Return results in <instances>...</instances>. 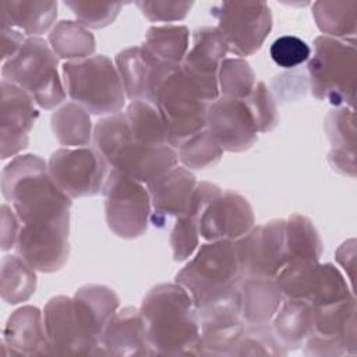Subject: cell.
Masks as SVG:
<instances>
[{
  "label": "cell",
  "instance_id": "obj_36",
  "mask_svg": "<svg viewBox=\"0 0 357 357\" xmlns=\"http://www.w3.org/2000/svg\"><path fill=\"white\" fill-rule=\"evenodd\" d=\"M350 298H354V293L342 272L333 264H319L308 303L312 307H325Z\"/></svg>",
  "mask_w": 357,
  "mask_h": 357
},
{
  "label": "cell",
  "instance_id": "obj_33",
  "mask_svg": "<svg viewBox=\"0 0 357 357\" xmlns=\"http://www.w3.org/2000/svg\"><path fill=\"white\" fill-rule=\"evenodd\" d=\"M49 45L60 59L67 61L81 60L93 56L95 38L78 21H59L49 33Z\"/></svg>",
  "mask_w": 357,
  "mask_h": 357
},
{
  "label": "cell",
  "instance_id": "obj_29",
  "mask_svg": "<svg viewBox=\"0 0 357 357\" xmlns=\"http://www.w3.org/2000/svg\"><path fill=\"white\" fill-rule=\"evenodd\" d=\"M0 10L1 24L21 31L28 38L47 32L57 18L56 1L3 0Z\"/></svg>",
  "mask_w": 357,
  "mask_h": 357
},
{
  "label": "cell",
  "instance_id": "obj_41",
  "mask_svg": "<svg viewBox=\"0 0 357 357\" xmlns=\"http://www.w3.org/2000/svg\"><path fill=\"white\" fill-rule=\"evenodd\" d=\"M78 22L86 28H105L110 25L119 15L121 3H98V1H64Z\"/></svg>",
  "mask_w": 357,
  "mask_h": 357
},
{
  "label": "cell",
  "instance_id": "obj_20",
  "mask_svg": "<svg viewBox=\"0 0 357 357\" xmlns=\"http://www.w3.org/2000/svg\"><path fill=\"white\" fill-rule=\"evenodd\" d=\"M195 185V176L184 166H176L162 177L148 183L146 188L152 205L151 223L155 227H165L167 218L181 215Z\"/></svg>",
  "mask_w": 357,
  "mask_h": 357
},
{
  "label": "cell",
  "instance_id": "obj_24",
  "mask_svg": "<svg viewBox=\"0 0 357 357\" xmlns=\"http://www.w3.org/2000/svg\"><path fill=\"white\" fill-rule=\"evenodd\" d=\"M116 68L123 82L126 98L151 102V95L165 63H158L141 46H131L117 53Z\"/></svg>",
  "mask_w": 357,
  "mask_h": 357
},
{
  "label": "cell",
  "instance_id": "obj_40",
  "mask_svg": "<svg viewBox=\"0 0 357 357\" xmlns=\"http://www.w3.org/2000/svg\"><path fill=\"white\" fill-rule=\"evenodd\" d=\"M244 100L248 109L251 110L258 132L271 131L278 126L279 113L276 100L269 88L265 85V82H257L251 93Z\"/></svg>",
  "mask_w": 357,
  "mask_h": 357
},
{
  "label": "cell",
  "instance_id": "obj_16",
  "mask_svg": "<svg viewBox=\"0 0 357 357\" xmlns=\"http://www.w3.org/2000/svg\"><path fill=\"white\" fill-rule=\"evenodd\" d=\"M206 128L223 152H243L258 139V128L244 99L219 96L209 103Z\"/></svg>",
  "mask_w": 357,
  "mask_h": 357
},
{
  "label": "cell",
  "instance_id": "obj_1",
  "mask_svg": "<svg viewBox=\"0 0 357 357\" xmlns=\"http://www.w3.org/2000/svg\"><path fill=\"white\" fill-rule=\"evenodd\" d=\"M139 312L151 356H198L199 314L181 284L174 282L152 287Z\"/></svg>",
  "mask_w": 357,
  "mask_h": 357
},
{
  "label": "cell",
  "instance_id": "obj_27",
  "mask_svg": "<svg viewBox=\"0 0 357 357\" xmlns=\"http://www.w3.org/2000/svg\"><path fill=\"white\" fill-rule=\"evenodd\" d=\"M354 109L349 106H337L329 112L325 120V131L332 144L329 152L331 166L350 177H354V148H356V126Z\"/></svg>",
  "mask_w": 357,
  "mask_h": 357
},
{
  "label": "cell",
  "instance_id": "obj_43",
  "mask_svg": "<svg viewBox=\"0 0 357 357\" xmlns=\"http://www.w3.org/2000/svg\"><path fill=\"white\" fill-rule=\"evenodd\" d=\"M137 7L152 22H173L187 17L192 7V1H137Z\"/></svg>",
  "mask_w": 357,
  "mask_h": 357
},
{
  "label": "cell",
  "instance_id": "obj_18",
  "mask_svg": "<svg viewBox=\"0 0 357 357\" xmlns=\"http://www.w3.org/2000/svg\"><path fill=\"white\" fill-rule=\"evenodd\" d=\"M254 211L241 194L226 190L211 201L199 220V237L206 241L237 240L254 227Z\"/></svg>",
  "mask_w": 357,
  "mask_h": 357
},
{
  "label": "cell",
  "instance_id": "obj_42",
  "mask_svg": "<svg viewBox=\"0 0 357 357\" xmlns=\"http://www.w3.org/2000/svg\"><path fill=\"white\" fill-rule=\"evenodd\" d=\"M269 54L276 66L283 68H294L310 59L311 49L301 38L283 35L273 40Z\"/></svg>",
  "mask_w": 357,
  "mask_h": 357
},
{
  "label": "cell",
  "instance_id": "obj_26",
  "mask_svg": "<svg viewBox=\"0 0 357 357\" xmlns=\"http://www.w3.org/2000/svg\"><path fill=\"white\" fill-rule=\"evenodd\" d=\"M73 301L82 325L99 346L105 326L119 310V296L109 286L85 284L75 291Z\"/></svg>",
  "mask_w": 357,
  "mask_h": 357
},
{
  "label": "cell",
  "instance_id": "obj_7",
  "mask_svg": "<svg viewBox=\"0 0 357 357\" xmlns=\"http://www.w3.org/2000/svg\"><path fill=\"white\" fill-rule=\"evenodd\" d=\"M59 57L40 36L26 38L17 54L3 63V79L22 88L46 110L66 99V88L57 70Z\"/></svg>",
  "mask_w": 357,
  "mask_h": 357
},
{
  "label": "cell",
  "instance_id": "obj_22",
  "mask_svg": "<svg viewBox=\"0 0 357 357\" xmlns=\"http://www.w3.org/2000/svg\"><path fill=\"white\" fill-rule=\"evenodd\" d=\"M96 356H151L139 308L116 311L103 329Z\"/></svg>",
  "mask_w": 357,
  "mask_h": 357
},
{
  "label": "cell",
  "instance_id": "obj_25",
  "mask_svg": "<svg viewBox=\"0 0 357 357\" xmlns=\"http://www.w3.org/2000/svg\"><path fill=\"white\" fill-rule=\"evenodd\" d=\"M238 294L241 317L250 325L269 324L284 298L276 279L262 276H243Z\"/></svg>",
  "mask_w": 357,
  "mask_h": 357
},
{
  "label": "cell",
  "instance_id": "obj_34",
  "mask_svg": "<svg viewBox=\"0 0 357 357\" xmlns=\"http://www.w3.org/2000/svg\"><path fill=\"white\" fill-rule=\"evenodd\" d=\"M286 262L294 259L319 261L322 240L312 222L300 213H293L284 220Z\"/></svg>",
  "mask_w": 357,
  "mask_h": 357
},
{
  "label": "cell",
  "instance_id": "obj_32",
  "mask_svg": "<svg viewBox=\"0 0 357 357\" xmlns=\"http://www.w3.org/2000/svg\"><path fill=\"white\" fill-rule=\"evenodd\" d=\"M50 126L56 139L67 148L86 146L93 138L91 114L75 102H68L53 112Z\"/></svg>",
  "mask_w": 357,
  "mask_h": 357
},
{
  "label": "cell",
  "instance_id": "obj_37",
  "mask_svg": "<svg viewBox=\"0 0 357 357\" xmlns=\"http://www.w3.org/2000/svg\"><path fill=\"white\" fill-rule=\"evenodd\" d=\"M176 151L178 160L190 170H202L211 167L216 165L223 155V149L208 128L190 137Z\"/></svg>",
  "mask_w": 357,
  "mask_h": 357
},
{
  "label": "cell",
  "instance_id": "obj_14",
  "mask_svg": "<svg viewBox=\"0 0 357 357\" xmlns=\"http://www.w3.org/2000/svg\"><path fill=\"white\" fill-rule=\"evenodd\" d=\"M226 53L227 46L219 31L215 26H202L192 33L191 47L181 63L184 75L209 103L220 95L218 73Z\"/></svg>",
  "mask_w": 357,
  "mask_h": 357
},
{
  "label": "cell",
  "instance_id": "obj_8",
  "mask_svg": "<svg viewBox=\"0 0 357 357\" xmlns=\"http://www.w3.org/2000/svg\"><path fill=\"white\" fill-rule=\"evenodd\" d=\"M151 105L159 112L167 142L174 149L206 128L209 102L184 75L181 66L174 67L160 79L153 91Z\"/></svg>",
  "mask_w": 357,
  "mask_h": 357
},
{
  "label": "cell",
  "instance_id": "obj_17",
  "mask_svg": "<svg viewBox=\"0 0 357 357\" xmlns=\"http://www.w3.org/2000/svg\"><path fill=\"white\" fill-rule=\"evenodd\" d=\"M43 322L52 354L96 356L98 344L82 325L73 297H52L43 308Z\"/></svg>",
  "mask_w": 357,
  "mask_h": 357
},
{
  "label": "cell",
  "instance_id": "obj_38",
  "mask_svg": "<svg viewBox=\"0 0 357 357\" xmlns=\"http://www.w3.org/2000/svg\"><path fill=\"white\" fill-rule=\"evenodd\" d=\"M218 82L222 96L234 99H245L257 84L254 70L240 57H227L220 63Z\"/></svg>",
  "mask_w": 357,
  "mask_h": 357
},
{
  "label": "cell",
  "instance_id": "obj_31",
  "mask_svg": "<svg viewBox=\"0 0 357 357\" xmlns=\"http://www.w3.org/2000/svg\"><path fill=\"white\" fill-rule=\"evenodd\" d=\"M312 15L325 36L356 42L357 1H315Z\"/></svg>",
  "mask_w": 357,
  "mask_h": 357
},
{
  "label": "cell",
  "instance_id": "obj_15",
  "mask_svg": "<svg viewBox=\"0 0 357 357\" xmlns=\"http://www.w3.org/2000/svg\"><path fill=\"white\" fill-rule=\"evenodd\" d=\"M70 222L47 226L21 225L15 251L31 268L52 273L60 271L70 255Z\"/></svg>",
  "mask_w": 357,
  "mask_h": 357
},
{
  "label": "cell",
  "instance_id": "obj_39",
  "mask_svg": "<svg viewBox=\"0 0 357 357\" xmlns=\"http://www.w3.org/2000/svg\"><path fill=\"white\" fill-rule=\"evenodd\" d=\"M287 350L282 346L272 326L245 324L244 333L233 356H286Z\"/></svg>",
  "mask_w": 357,
  "mask_h": 357
},
{
  "label": "cell",
  "instance_id": "obj_10",
  "mask_svg": "<svg viewBox=\"0 0 357 357\" xmlns=\"http://www.w3.org/2000/svg\"><path fill=\"white\" fill-rule=\"evenodd\" d=\"M211 15L227 52L240 59L258 52L272 29L271 8L262 1H222L211 7Z\"/></svg>",
  "mask_w": 357,
  "mask_h": 357
},
{
  "label": "cell",
  "instance_id": "obj_4",
  "mask_svg": "<svg viewBox=\"0 0 357 357\" xmlns=\"http://www.w3.org/2000/svg\"><path fill=\"white\" fill-rule=\"evenodd\" d=\"M243 272L231 240L208 241L176 275L194 300L197 310L212 305L238 291Z\"/></svg>",
  "mask_w": 357,
  "mask_h": 357
},
{
  "label": "cell",
  "instance_id": "obj_19",
  "mask_svg": "<svg viewBox=\"0 0 357 357\" xmlns=\"http://www.w3.org/2000/svg\"><path fill=\"white\" fill-rule=\"evenodd\" d=\"M38 116L35 102L25 91L1 79V159L15 156L28 146Z\"/></svg>",
  "mask_w": 357,
  "mask_h": 357
},
{
  "label": "cell",
  "instance_id": "obj_5",
  "mask_svg": "<svg viewBox=\"0 0 357 357\" xmlns=\"http://www.w3.org/2000/svg\"><path fill=\"white\" fill-rule=\"evenodd\" d=\"M307 71L314 98L326 100L335 107L354 109L357 82L356 42L321 35L314 40Z\"/></svg>",
  "mask_w": 357,
  "mask_h": 357
},
{
  "label": "cell",
  "instance_id": "obj_30",
  "mask_svg": "<svg viewBox=\"0 0 357 357\" xmlns=\"http://www.w3.org/2000/svg\"><path fill=\"white\" fill-rule=\"evenodd\" d=\"M188 39L184 25H155L146 31L141 47L158 63L180 66L188 52Z\"/></svg>",
  "mask_w": 357,
  "mask_h": 357
},
{
  "label": "cell",
  "instance_id": "obj_6",
  "mask_svg": "<svg viewBox=\"0 0 357 357\" xmlns=\"http://www.w3.org/2000/svg\"><path fill=\"white\" fill-rule=\"evenodd\" d=\"M61 74L67 95L89 114L105 117L121 112L126 93L116 64L107 56L66 61Z\"/></svg>",
  "mask_w": 357,
  "mask_h": 357
},
{
  "label": "cell",
  "instance_id": "obj_2",
  "mask_svg": "<svg viewBox=\"0 0 357 357\" xmlns=\"http://www.w3.org/2000/svg\"><path fill=\"white\" fill-rule=\"evenodd\" d=\"M1 192L24 226L70 222L71 198L49 174L38 155H18L1 172Z\"/></svg>",
  "mask_w": 357,
  "mask_h": 357
},
{
  "label": "cell",
  "instance_id": "obj_9",
  "mask_svg": "<svg viewBox=\"0 0 357 357\" xmlns=\"http://www.w3.org/2000/svg\"><path fill=\"white\" fill-rule=\"evenodd\" d=\"M109 229L121 238L141 237L151 223V197L142 183L110 167L102 188Z\"/></svg>",
  "mask_w": 357,
  "mask_h": 357
},
{
  "label": "cell",
  "instance_id": "obj_11",
  "mask_svg": "<svg viewBox=\"0 0 357 357\" xmlns=\"http://www.w3.org/2000/svg\"><path fill=\"white\" fill-rule=\"evenodd\" d=\"M49 174L71 199L102 192L110 166L93 146L60 148L47 160Z\"/></svg>",
  "mask_w": 357,
  "mask_h": 357
},
{
  "label": "cell",
  "instance_id": "obj_23",
  "mask_svg": "<svg viewBox=\"0 0 357 357\" xmlns=\"http://www.w3.org/2000/svg\"><path fill=\"white\" fill-rule=\"evenodd\" d=\"M222 188L216 184L197 183L190 201L181 215L176 218L170 233L173 259L177 262L188 259L199 244V220L206 205L220 195Z\"/></svg>",
  "mask_w": 357,
  "mask_h": 357
},
{
  "label": "cell",
  "instance_id": "obj_45",
  "mask_svg": "<svg viewBox=\"0 0 357 357\" xmlns=\"http://www.w3.org/2000/svg\"><path fill=\"white\" fill-rule=\"evenodd\" d=\"M25 39L26 38L21 31L11 28L6 24H1V60H3V63L17 54V52L21 49Z\"/></svg>",
  "mask_w": 357,
  "mask_h": 357
},
{
  "label": "cell",
  "instance_id": "obj_21",
  "mask_svg": "<svg viewBox=\"0 0 357 357\" xmlns=\"http://www.w3.org/2000/svg\"><path fill=\"white\" fill-rule=\"evenodd\" d=\"M1 346L14 356H47L52 349L47 340L43 311L35 305L17 308L3 329Z\"/></svg>",
  "mask_w": 357,
  "mask_h": 357
},
{
  "label": "cell",
  "instance_id": "obj_44",
  "mask_svg": "<svg viewBox=\"0 0 357 357\" xmlns=\"http://www.w3.org/2000/svg\"><path fill=\"white\" fill-rule=\"evenodd\" d=\"M20 227H21V223L14 209L7 204H3L1 206V250L3 251L15 248Z\"/></svg>",
  "mask_w": 357,
  "mask_h": 357
},
{
  "label": "cell",
  "instance_id": "obj_13",
  "mask_svg": "<svg viewBox=\"0 0 357 357\" xmlns=\"http://www.w3.org/2000/svg\"><path fill=\"white\" fill-rule=\"evenodd\" d=\"M201 339L198 356H233L244 333L238 291L198 310Z\"/></svg>",
  "mask_w": 357,
  "mask_h": 357
},
{
  "label": "cell",
  "instance_id": "obj_3",
  "mask_svg": "<svg viewBox=\"0 0 357 357\" xmlns=\"http://www.w3.org/2000/svg\"><path fill=\"white\" fill-rule=\"evenodd\" d=\"M93 145L110 167L142 184L162 177L178 162L173 146H152L134 139L123 112L105 116L95 124Z\"/></svg>",
  "mask_w": 357,
  "mask_h": 357
},
{
  "label": "cell",
  "instance_id": "obj_12",
  "mask_svg": "<svg viewBox=\"0 0 357 357\" xmlns=\"http://www.w3.org/2000/svg\"><path fill=\"white\" fill-rule=\"evenodd\" d=\"M233 243L243 276L276 278L286 264V233L282 219L254 226Z\"/></svg>",
  "mask_w": 357,
  "mask_h": 357
},
{
  "label": "cell",
  "instance_id": "obj_28",
  "mask_svg": "<svg viewBox=\"0 0 357 357\" xmlns=\"http://www.w3.org/2000/svg\"><path fill=\"white\" fill-rule=\"evenodd\" d=\"M312 305L301 298L284 297L272 318L273 333L287 351L300 349L312 333Z\"/></svg>",
  "mask_w": 357,
  "mask_h": 357
},
{
  "label": "cell",
  "instance_id": "obj_35",
  "mask_svg": "<svg viewBox=\"0 0 357 357\" xmlns=\"http://www.w3.org/2000/svg\"><path fill=\"white\" fill-rule=\"evenodd\" d=\"M36 271L18 255H6L1 261V298L7 304L26 301L36 289Z\"/></svg>",
  "mask_w": 357,
  "mask_h": 357
}]
</instances>
